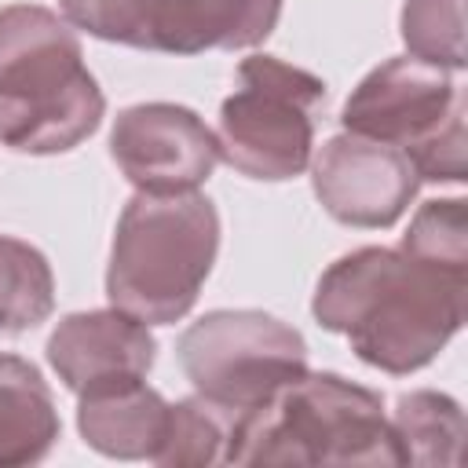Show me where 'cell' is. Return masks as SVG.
Masks as SVG:
<instances>
[{
  "label": "cell",
  "mask_w": 468,
  "mask_h": 468,
  "mask_svg": "<svg viewBox=\"0 0 468 468\" xmlns=\"http://www.w3.org/2000/svg\"><path fill=\"white\" fill-rule=\"evenodd\" d=\"M468 274H450L402 249L366 245L340 256L314 289L311 311L329 333L384 373L424 369L464 325Z\"/></svg>",
  "instance_id": "6da1fadb"
},
{
  "label": "cell",
  "mask_w": 468,
  "mask_h": 468,
  "mask_svg": "<svg viewBox=\"0 0 468 468\" xmlns=\"http://www.w3.org/2000/svg\"><path fill=\"white\" fill-rule=\"evenodd\" d=\"M223 464L399 468L402 453L377 391L336 373H303L263 406L234 417Z\"/></svg>",
  "instance_id": "7a4b0ae2"
},
{
  "label": "cell",
  "mask_w": 468,
  "mask_h": 468,
  "mask_svg": "<svg viewBox=\"0 0 468 468\" xmlns=\"http://www.w3.org/2000/svg\"><path fill=\"white\" fill-rule=\"evenodd\" d=\"M216 249L219 216L205 194L139 190L113 230L106 296L117 311L146 325L179 322L194 307Z\"/></svg>",
  "instance_id": "3957f363"
},
{
  "label": "cell",
  "mask_w": 468,
  "mask_h": 468,
  "mask_svg": "<svg viewBox=\"0 0 468 468\" xmlns=\"http://www.w3.org/2000/svg\"><path fill=\"white\" fill-rule=\"evenodd\" d=\"M322 106V77L274 55H252L238 66V88L219 110V157L249 179H292L311 165Z\"/></svg>",
  "instance_id": "277c9868"
},
{
  "label": "cell",
  "mask_w": 468,
  "mask_h": 468,
  "mask_svg": "<svg viewBox=\"0 0 468 468\" xmlns=\"http://www.w3.org/2000/svg\"><path fill=\"white\" fill-rule=\"evenodd\" d=\"M176 355L194 391L234 417L307 373L303 336L263 311H208L183 329Z\"/></svg>",
  "instance_id": "5b68a950"
},
{
  "label": "cell",
  "mask_w": 468,
  "mask_h": 468,
  "mask_svg": "<svg viewBox=\"0 0 468 468\" xmlns=\"http://www.w3.org/2000/svg\"><path fill=\"white\" fill-rule=\"evenodd\" d=\"M110 154L124 179L143 194L197 190L219 165L216 132L186 106L139 102L117 113Z\"/></svg>",
  "instance_id": "8992f818"
},
{
  "label": "cell",
  "mask_w": 468,
  "mask_h": 468,
  "mask_svg": "<svg viewBox=\"0 0 468 468\" xmlns=\"http://www.w3.org/2000/svg\"><path fill=\"white\" fill-rule=\"evenodd\" d=\"M311 183L322 208L347 227H391L420 179L399 146L366 135H333L311 154Z\"/></svg>",
  "instance_id": "52a82bcc"
},
{
  "label": "cell",
  "mask_w": 468,
  "mask_h": 468,
  "mask_svg": "<svg viewBox=\"0 0 468 468\" xmlns=\"http://www.w3.org/2000/svg\"><path fill=\"white\" fill-rule=\"evenodd\" d=\"M457 99L461 95L450 80V69L413 55H399L358 80L340 110V124L351 135L406 150L410 143L428 135Z\"/></svg>",
  "instance_id": "ba28073f"
},
{
  "label": "cell",
  "mask_w": 468,
  "mask_h": 468,
  "mask_svg": "<svg viewBox=\"0 0 468 468\" xmlns=\"http://www.w3.org/2000/svg\"><path fill=\"white\" fill-rule=\"evenodd\" d=\"M157 355V340L146 322L110 307L66 314L48 336V362L73 395L99 388L146 380Z\"/></svg>",
  "instance_id": "9c48e42d"
},
{
  "label": "cell",
  "mask_w": 468,
  "mask_h": 468,
  "mask_svg": "<svg viewBox=\"0 0 468 468\" xmlns=\"http://www.w3.org/2000/svg\"><path fill=\"white\" fill-rule=\"evenodd\" d=\"M80 40L66 18L37 4L0 11V102H26L84 73Z\"/></svg>",
  "instance_id": "30bf717a"
},
{
  "label": "cell",
  "mask_w": 468,
  "mask_h": 468,
  "mask_svg": "<svg viewBox=\"0 0 468 468\" xmlns=\"http://www.w3.org/2000/svg\"><path fill=\"white\" fill-rule=\"evenodd\" d=\"M282 15V0H150L146 51L197 55L263 44Z\"/></svg>",
  "instance_id": "8fae6325"
},
{
  "label": "cell",
  "mask_w": 468,
  "mask_h": 468,
  "mask_svg": "<svg viewBox=\"0 0 468 468\" xmlns=\"http://www.w3.org/2000/svg\"><path fill=\"white\" fill-rule=\"evenodd\" d=\"M102 113L106 99L95 77L84 69L73 84L51 95L0 102V143L18 154H66L99 128Z\"/></svg>",
  "instance_id": "7c38bea8"
},
{
  "label": "cell",
  "mask_w": 468,
  "mask_h": 468,
  "mask_svg": "<svg viewBox=\"0 0 468 468\" xmlns=\"http://www.w3.org/2000/svg\"><path fill=\"white\" fill-rule=\"evenodd\" d=\"M168 406L154 388L143 380L113 384L80 395L77 406V428L91 450L102 457L117 461H154L165 424H168Z\"/></svg>",
  "instance_id": "4fadbf2b"
},
{
  "label": "cell",
  "mask_w": 468,
  "mask_h": 468,
  "mask_svg": "<svg viewBox=\"0 0 468 468\" xmlns=\"http://www.w3.org/2000/svg\"><path fill=\"white\" fill-rule=\"evenodd\" d=\"M58 410L40 369L18 355H0V468H26L51 453Z\"/></svg>",
  "instance_id": "5bb4252c"
},
{
  "label": "cell",
  "mask_w": 468,
  "mask_h": 468,
  "mask_svg": "<svg viewBox=\"0 0 468 468\" xmlns=\"http://www.w3.org/2000/svg\"><path fill=\"white\" fill-rule=\"evenodd\" d=\"M391 431L402 453V464L453 468L461 464L464 446V410L442 391H410L399 399Z\"/></svg>",
  "instance_id": "9a60e30c"
},
{
  "label": "cell",
  "mask_w": 468,
  "mask_h": 468,
  "mask_svg": "<svg viewBox=\"0 0 468 468\" xmlns=\"http://www.w3.org/2000/svg\"><path fill=\"white\" fill-rule=\"evenodd\" d=\"M55 311V274L40 249L0 234V329L26 333Z\"/></svg>",
  "instance_id": "2e32d148"
},
{
  "label": "cell",
  "mask_w": 468,
  "mask_h": 468,
  "mask_svg": "<svg viewBox=\"0 0 468 468\" xmlns=\"http://www.w3.org/2000/svg\"><path fill=\"white\" fill-rule=\"evenodd\" d=\"M230 428H234V413H227L223 406H216L201 395L172 402L165 439L154 453V464H165V468L219 464V461H227Z\"/></svg>",
  "instance_id": "e0dca14e"
},
{
  "label": "cell",
  "mask_w": 468,
  "mask_h": 468,
  "mask_svg": "<svg viewBox=\"0 0 468 468\" xmlns=\"http://www.w3.org/2000/svg\"><path fill=\"white\" fill-rule=\"evenodd\" d=\"M399 26L413 58L464 69V0H406Z\"/></svg>",
  "instance_id": "ac0fdd59"
},
{
  "label": "cell",
  "mask_w": 468,
  "mask_h": 468,
  "mask_svg": "<svg viewBox=\"0 0 468 468\" xmlns=\"http://www.w3.org/2000/svg\"><path fill=\"white\" fill-rule=\"evenodd\" d=\"M402 252L413 260H424L431 267H442L450 274H468V223H464V201L442 197L424 201L417 216L410 219V230L402 234Z\"/></svg>",
  "instance_id": "d6986e66"
},
{
  "label": "cell",
  "mask_w": 468,
  "mask_h": 468,
  "mask_svg": "<svg viewBox=\"0 0 468 468\" xmlns=\"http://www.w3.org/2000/svg\"><path fill=\"white\" fill-rule=\"evenodd\" d=\"M464 150H468L464 102L457 99L453 110L428 135H420L417 143H410L402 154L410 157L417 179H428V183H464V172H468Z\"/></svg>",
  "instance_id": "ffe728a7"
},
{
  "label": "cell",
  "mask_w": 468,
  "mask_h": 468,
  "mask_svg": "<svg viewBox=\"0 0 468 468\" xmlns=\"http://www.w3.org/2000/svg\"><path fill=\"white\" fill-rule=\"evenodd\" d=\"M62 18L110 44L146 48V7L150 0H58Z\"/></svg>",
  "instance_id": "44dd1931"
}]
</instances>
